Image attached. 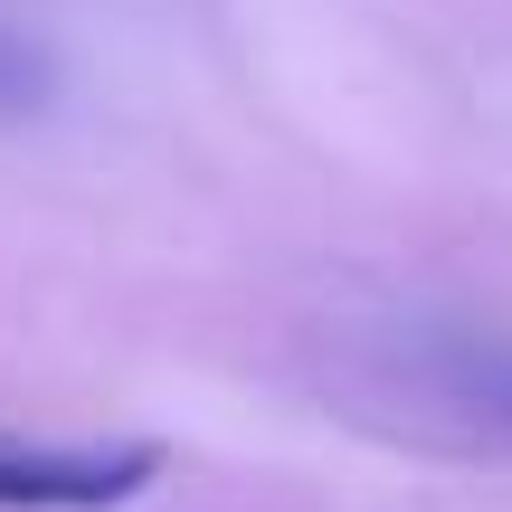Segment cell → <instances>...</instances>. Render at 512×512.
I'll use <instances>...</instances> for the list:
<instances>
[{
	"instance_id": "obj_1",
	"label": "cell",
	"mask_w": 512,
	"mask_h": 512,
	"mask_svg": "<svg viewBox=\"0 0 512 512\" xmlns=\"http://www.w3.org/2000/svg\"><path fill=\"white\" fill-rule=\"evenodd\" d=\"M162 475L152 437H0V512H114Z\"/></svg>"
},
{
	"instance_id": "obj_2",
	"label": "cell",
	"mask_w": 512,
	"mask_h": 512,
	"mask_svg": "<svg viewBox=\"0 0 512 512\" xmlns=\"http://www.w3.org/2000/svg\"><path fill=\"white\" fill-rule=\"evenodd\" d=\"M437 399L456 408V418H475L484 437L512 446V351H494V342H456V351H446V370H437Z\"/></svg>"
}]
</instances>
